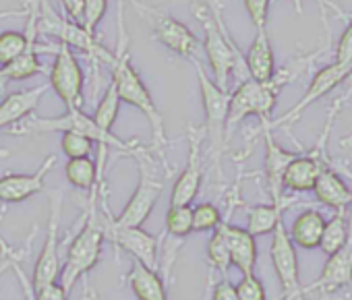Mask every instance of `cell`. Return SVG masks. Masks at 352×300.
I'll use <instances>...</instances> for the list:
<instances>
[{
  "mask_svg": "<svg viewBox=\"0 0 352 300\" xmlns=\"http://www.w3.org/2000/svg\"><path fill=\"white\" fill-rule=\"evenodd\" d=\"M110 81L116 87V93L120 102L137 108L149 122L153 132V147L162 149L166 145V128H164V116L160 108L155 106L151 91L143 83L141 75L131 62L129 54V34L124 27V0H118V46L114 52V58L110 62Z\"/></svg>",
  "mask_w": 352,
  "mask_h": 300,
  "instance_id": "1",
  "label": "cell"
},
{
  "mask_svg": "<svg viewBox=\"0 0 352 300\" xmlns=\"http://www.w3.org/2000/svg\"><path fill=\"white\" fill-rule=\"evenodd\" d=\"M195 15L204 25V52L212 69L214 83L228 89L232 77H236L239 83L247 81L249 73L245 67V54L232 42L224 25L220 0H195Z\"/></svg>",
  "mask_w": 352,
  "mask_h": 300,
  "instance_id": "2",
  "label": "cell"
},
{
  "mask_svg": "<svg viewBox=\"0 0 352 300\" xmlns=\"http://www.w3.org/2000/svg\"><path fill=\"white\" fill-rule=\"evenodd\" d=\"M98 195H100V187H96L89 193L85 222L77 232V236L71 240L65 263L60 267L58 281L67 294H71L73 286L83 275H87L102 257V242L106 238V232H104V218H100V209H98Z\"/></svg>",
  "mask_w": 352,
  "mask_h": 300,
  "instance_id": "3",
  "label": "cell"
},
{
  "mask_svg": "<svg viewBox=\"0 0 352 300\" xmlns=\"http://www.w3.org/2000/svg\"><path fill=\"white\" fill-rule=\"evenodd\" d=\"M13 135H42V132H77L87 139H91L96 145H102L106 149L114 147L122 154H133L137 149V141H122L114 132L102 130L91 116H87L83 110H67L60 116H28L19 124L11 128Z\"/></svg>",
  "mask_w": 352,
  "mask_h": 300,
  "instance_id": "4",
  "label": "cell"
},
{
  "mask_svg": "<svg viewBox=\"0 0 352 300\" xmlns=\"http://www.w3.org/2000/svg\"><path fill=\"white\" fill-rule=\"evenodd\" d=\"M288 83H292V81L284 69L276 71V75L267 83H257L253 79L239 83V87L234 91H230L228 118H226V139L249 116H257L261 124L270 122L272 112H274L276 102H278V95Z\"/></svg>",
  "mask_w": 352,
  "mask_h": 300,
  "instance_id": "5",
  "label": "cell"
},
{
  "mask_svg": "<svg viewBox=\"0 0 352 300\" xmlns=\"http://www.w3.org/2000/svg\"><path fill=\"white\" fill-rule=\"evenodd\" d=\"M131 156L137 160V166H139V185L133 191L126 205L122 207V211L118 214V218H112V220L116 226L141 228L143 222L151 216L155 203L160 201L164 193V181L157 176V168L143 147H137Z\"/></svg>",
  "mask_w": 352,
  "mask_h": 300,
  "instance_id": "6",
  "label": "cell"
},
{
  "mask_svg": "<svg viewBox=\"0 0 352 300\" xmlns=\"http://www.w3.org/2000/svg\"><path fill=\"white\" fill-rule=\"evenodd\" d=\"M195 67V75L199 81L201 91V104L206 112V137L210 143V154L214 164L220 168V158L226 147V118H228V104H230V91L222 89L214 83V79L204 69L201 60L191 62Z\"/></svg>",
  "mask_w": 352,
  "mask_h": 300,
  "instance_id": "7",
  "label": "cell"
},
{
  "mask_svg": "<svg viewBox=\"0 0 352 300\" xmlns=\"http://www.w3.org/2000/svg\"><path fill=\"white\" fill-rule=\"evenodd\" d=\"M129 3L149 21L151 34L153 38L166 46L170 52L179 54L187 60H199V52H201V42L197 40V36L176 17H172L170 13H166L164 9L145 5L141 0H129Z\"/></svg>",
  "mask_w": 352,
  "mask_h": 300,
  "instance_id": "8",
  "label": "cell"
},
{
  "mask_svg": "<svg viewBox=\"0 0 352 300\" xmlns=\"http://www.w3.org/2000/svg\"><path fill=\"white\" fill-rule=\"evenodd\" d=\"M38 34L52 36L58 44H67L69 48H79L87 52L91 58H100L104 62H112L114 52H108L102 44H98L96 36L87 34L79 23L69 21L67 17L56 15L44 0H40V15H38Z\"/></svg>",
  "mask_w": 352,
  "mask_h": 300,
  "instance_id": "9",
  "label": "cell"
},
{
  "mask_svg": "<svg viewBox=\"0 0 352 300\" xmlns=\"http://www.w3.org/2000/svg\"><path fill=\"white\" fill-rule=\"evenodd\" d=\"M50 87L60 97L67 110H81L85 73L73 48H69L67 44H58L54 48V62L50 69Z\"/></svg>",
  "mask_w": 352,
  "mask_h": 300,
  "instance_id": "10",
  "label": "cell"
},
{
  "mask_svg": "<svg viewBox=\"0 0 352 300\" xmlns=\"http://www.w3.org/2000/svg\"><path fill=\"white\" fill-rule=\"evenodd\" d=\"M272 265L276 271V277L282 286L284 300H300L305 296L300 286V267H298V255L296 246L292 244L288 236V228L284 226V220L276 226L272 232V246H270Z\"/></svg>",
  "mask_w": 352,
  "mask_h": 300,
  "instance_id": "11",
  "label": "cell"
},
{
  "mask_svg": "<svg viewBox=\"0 0 352 300\" xmlns=\"http://www.w3.org/2000/svg\"><path fill=\"white\" fill-rule=\"evenodd\" d=\"M350 77H352V65L331 62V65L319 69V71L313 75V79H311V83H309L305 95H302L288 112H284L280 118L270 120L267 126L274 130V128H286V126L294 124V122L302 116V112H305L307 108H311L315 102H319L323 95H327L329 91H333L338 85H342V83H344L346 79H350Z\"/></svg>",
  "mask_w": 352,
  "mask_h": 300,
  "instance_id": "12",
  "label": "cell"
},
{
  "mask_svg": "<svg viewBox=\"0 0 352 300\" xmlns=\"http://www.w3.org/2000/svg\"><path fill=\"white\" fill-rule=\"evenodd\" d=\"M60 207H63V193L54 191L48 201V226H46V238L42 242L40 257L36 261L34 269V288H40L50 281H58L60 275Z\"/></svg>",
  "mask_w": 352,
  "mask_h": 300,
  "instance_id": "13",
  "label": "cell"
},
{
  "mask_svg": "<svg viewBox=\"0 0 352 300\" xmlns=\"http://www.w3.org/2000/svg\"><path fill=\"white\" fill-rule=\"evenodd\" d=\"M352 284V214H350V232L346 242L327 257L319 277L311 284L305 286L302 292H317L321 298H329L346 288H350Z\"/></svg>",
  "mask_w": 352,
  "mask_h": 300,
  "instance_id": "14",
  "label": "cell"
},
{
  "mask_svg": "<svg viewBox=\"0 0 352 300\" xmlns=\"http://www.w3.org/2000/svg\"><path fill=\"white\" fill-rule=\"evenodd\" d=\"M104 232L106 236L124 253H129L133 257V261L149 267V269H157V238L151 236L149 232H145L143 228H124V226H116L112 216L104 214Z\"/></svg>",
  "mask_w": 352,
  "mask_h": 300,
  "instance_id": "15",
  "label": "cell"
},
{
  "mask_svg": "<svg viewBox=\"0 0 352 300\" xmlns=\"http://www.w3.org/2000/svg\"><path fill=\"white\" fill-rule=\"evenodd\" d=\"M189 158L187 166L181 172V176L174 181L172 193H170V205H191L195 197L199 195L201 183H204V164H201V141L204 132L195 126H189Z\"/></svg>",
  "mask_w": 352,
  "mask_h": 300,
  "instance_id": "16",
  "label": "cell"
},
{
  "mask_svg": "<svg viewBox=\"0 0 352 300\" xmlns=\"http://www.w3.org/2000/svg\"><path fill=\"white\" fill-rule=\"evenodd\" d=\"M56 166V156L50 154L38 166L36 172L30 174H5L0 176V203H23L30 197L44 191L48 172Z\"/></svg>",
  "mask_w": 352,
  "mask_h": 300,
  "instance_id": "17",
  "label": "cell"
},
{
  "mask_svg": "<svg viewBox=\"0 0 352 300\" xmlns=\"http://www.w3.org/2000/svg\"><path fill=\"white\" fill-rule=\"evenodd\" d=\"M261 130H263V139H265V185H267V191H270V197L274 203L282 201L284 195H282V176H284V170L288 168V164L298 156L296 152H288V149L280 147L272 135V128L267 126V122L261 124Z\"/></svg>",
  "mask_w": 352,
  "mask_h": 300,
  "instance_id": "18",
  "label": "cell"
},
{
  "mask_svg": "<svg viewBox=\"0 0 352 300\" xmlns=\"http://www.w3.org/2000/svg\"><path fill=\"white\" fill-rule=\"evenodd\" d=\"M327 166V156H319L313 149L305 156H296L282 176V189L290 193H309L315 187L317 176Z\"/></svg>",
  "mask_w": 352,
  "mask_h": 300,
  "instance_id": "19",
  "label": "cell"
},
{
  "mask_svg": "<svg viewBox=\"0 0 352 300\" xmlns=\"http://www.w3.org/2000/svg\"><path fill=\"white\" fill-rule=\"evenodd\" d=\"M224 234L228 242V253H230V265L236 267L243 275L255 273L257 267V240L255 236L241 226H232L228 220L224 222Z\"/></svg>",
  "mask_w": 352,
  "mask_h": 300,
  "instance_id": "20",
  "label": "cell"
},
{
  "mask_svg": "<svg viewBox=\"0 0 352 300\" xmlns=\"http://www.w3.org/2000/svg\"><path fill=\"white\" fill-rule=\"evenodd\" d=\"M48 89H50V85H38L32 89L9 93L3 102H0V130L15 126L21 120H25L28 116H32L38 110V106Z\"/></svg>",
  "mask_w": 352,
  "mask_h": 300,
  "instance_id": "21",
  "label": "cell"
},
{
  "mask_svg": "<svg viewBox=\"0 0 352 300\" xmlns=\"http://www.w3.org/2000/svg\"><path fill=\"white\" fill-rule=\"evenodd\" d=\"M245 67L249 79L257 83H267L276 75V56L267 36V30H255V38L245 54Z\"/></svg>",
  "mask_w": 352,
  "mask_h": 300,
  "instance_id": "22",
  "label": "cell"
},
{
  "mask_svg": "<svg viewBox=\"0 0 352 300\" xmlns=\"http://www.w3.org/2000/svg\"><path fill=\"white\" fill-rule=\"evenodd\" d=\"M313 193L317 197V201L333 211L338 209H348L352 205V191L346 185V181L331 168L325 166L321 170V174L315 181Z\"/></svg>",
  "mask_w": 352,
  "mask_h": 300,
  "instance_id": "23",
  "label": "cell"
},
{
  "mask_svg": "<svg viewBox=\"0 0 352 300\" xmlns=\"http://www.w3.org/2000/svg\"><path fill=\"white\" fill-rule=\"evenodd\" d=\"M323 228H325V216L319 209H305L294 218L288 236L296 249L313 251L319 249Z\"/></svg>",
  "mask_w": 352,
  "mask_h": 300,
  "instance_id": "24",
  "label": "cell"
},
{
  "mask_svg": "<svg viewBox=\"0 0 352 300\" xmlns=\"http://www.w3.org/2000/svg\"><path fill=\"white\" fill-rule=\"evenodd\" d=\"M126 281L137 300H170L164 279L160 277L157 269H149V267L133 261Z\"/></svg>",
  "mask_w": 352,
  "mask_h": 300,
  "instance_id": "25",
  "label": "cell"
},
{
  "mask_svg": "<svg viewBox=\"0 0 352 300\" xmlns=\"http://www.w3.org/2000/svg\"><path fill=\"white\" fill-rule=\"evenodd\" d=\"M294 205L292 199H282L278 203H261V205H253L249 207V216H247V230L257 238V236H265L272 234L276 230V226L284 220V211Z\"/></svg>",
  "mask_w": 352,
  "mask_h": 300,
  "instance_id": "26",
  "label": "cell"
},
{
  "mask_svg": "<svg viewBox=\"0 0 352 300\" xmlns=\"http://www.w3.org/2000/svg\"><path fill=\"white\" fill-rule=\"evenodd\" d=\"M65 176L71 187L79 191H87V193H91L96 187L102 185V174L98 170V164L91 158L69 160L65 166Z\"/></svg>",
  "mask_w": 352,
  "mask_h": 300,
  "instance_id": "27",
  "label": "cell"
},
{
  "mask_svg": "<svg viewBox=\"0 0 352 300\" xmlns=\"http://www.w3.org/2000/svg\"><path fill=\"white\" fill-rule=\"evenodd\" d=\"M348 232H350V214H348V209H338L329 220H325L319 251L327 257L333 255L346 242Z\"/></svg>",
  "mask_w": 352,
  "mask_h": 300,
  "instance_id": "28",
  "label": "cell"
},
{
  "mask_svg": "<svg viewBox=\"0 0 352 300\" xmlns=\"http://www.w3.org/2000/svg\"><path fill=\"white\" fill-rule=\"evenodd\" d=\"M120 97H118V93H116V87H114V83L110 81L108 83V87H106V91H104V95H102V100H100V104L96 106V112H94V122L102 128V130H106V132H112V126H114V122H116V118H118V110H120Z\"/></svg>",
  "mask_w": 352,
  "mask_h": 300,
  "instance_id": "29",
  "label": "cell"
},
{
  "mask_svg": "<svg viewBox=\"0 0 352 300\" xmlns=\"http://www.w3.org/2000/svg\"><path fill=\"white\" fill-rule=\"evenodd\" d=\"M208 263L212 269L220 271L224 277L228 275L230 265V253H228V242H226V234H224V222L212 232L210 240H208Z\"/></svg>",
  "mask_w": 352,
  "mask_h": 300,
  "instance_id": "30",
  "label": "cell"
},
{
  "mask_svg": "<svg viewBox=\"0 0 352 300\" xmlns=\"http://www.w3.org/2000/svg\"><path fill=\"white\" fill-rule=\"evenodd\" d=\"M166 232L174 238H187L193 232V207L170 205L166 211Z\"/></svg>",
  "mask_w": 352,
  "mask_h": 300,
  "instance_id": "31",
  "label": "cell"
},
{
  "mask_svg": "<svg viewBox=\"0 0 352 300\" xmlns=\"http://www.w3.org/2000/svg\"><path fill=\"white\" fill-rule=\"evenodd\" d=\"M28 46V36L23 32H3L0 34V69L9 67Z\"/></svg>",
  "mask_w": 352,
  "mask_h": 300,
  "instance_id": "32",
  "label": "cell"
},
{
  "mask_svg": "<svg viewBox=\"0 0 352 300\" xmlns=\"http://www.w3.org/2000/svg\"><path fill=\"white\" fill-rule=\"evenodd\" d=\"M222 222L224 220L218 205L204 201L193 207V232H214Z\"/></svg>",
  "mask_w": 352,
  "mask_h": 300,
  "instance_id": "33",
  "label": "cell"
},
{
  "mask_svg": "<svg viewBox=\"0 0 352 300\" xmlns=\"http://www.w3.org/2000/svg\"><path fill=\"white\" fill-rule=\"evenodd\" d=\"M94 147H96V143L91 139L77 135V132H63V137H60V149L69 160L91 158Z\"/></svg>",
  "mask_w": 352,
  "mask_h": 300,
  "instance_id": "34",
  "label": "cell"
},
{
  "mask_svg": "<svg viewBox=\"0 0 352 300\" xmlns=\"http://www.w3.org/2000/svg\"><path fill=\"white\" fill-rule=\"evenodd\" d=\"M108 11V0H85V7H83V17H81V27L96 36V30L102 21V17Z\"/></svg>",
  "mask_w": 352,
  "mask_h": 300,
  "instance_id": "35",
  "label": "cell"
},
{
  "mask_svg": "<svg viewBox=\"0 0 352 300\" xmlns=\"http://www.w3.org/2000/svg\"><path fill=\"white\" fill-rule=\"evenodd\" d=\"M234 288H236L239 300H267L265 286H263V281L255 273L243 275L241 281Z\"/></svg>",
  "mask_w": 352,
  "mask_h": 300,
  "instance_id": "36",
  "label": "cell"
},
{
  "mask_svg": "<svg viewBox=\"0 0 352 300\" xmlns=\"http://www.w3.org/2000/svg\"><path fill=\"white\" fill-rule=\"evenodd\" d=\"M245 9L249 13V19L255 30H267V17H270V0H243Z\"/></svg>",
  "mask_w": 352,
  "mask_h": 300,
  "instance_id": "37",
  "label": "cell"
},
{
  "mask_svg": "<svg viewBox=\"0 0 352 300\" xmlns=\"http://www.w3.org/2000/svg\"><path fill=\"white\" fill-rule=\"evenodd\" d=\"M333 62L352 65V17H350V21H348V27L344 30V34H342L340 40H338Z\"/></svg>",
  "mask_w": 352,
  "mask_h": 300,
  "instance_id": "38",
  "label": "cell"
},
{
  "mask_svg": "<svg viewBox=\"0 0 352 300\" xmlns=\"http://www.w3.org/2000/svg\"><path fill=\"white\" fill-rule=\"evenodd\" d=\"M67 292L60 286V281H50L40 288H34V298L32 300H67Z\"/></svg>",
  "mask_w": 352,
  "mask_h": 300,
  "instance_id": "39",
  "label": "cell"
},
{
  "mask_svg": "<svg viewBox=\"0 0 352 300\" xmlns=\"http://www.w3.org/2000/svg\"><path fill=\"white\" fill-rule=\"evenodd\" d=\"M65 17L73 23L81 25V17H83V7H85V0H60Z\"/></svg>",
  "mask_w": 352,
  "mask_h": 300,
  "instance_id": "40",
  "label": "cell"
},
{
  "mask_svg": "<svg viewBox=\"0 0 352 300\" xmlns=\"http://www.w3.org/2000/svg\"><path fill=\"white\" fill-rule=\"evenodd\" d=\"M212 300H239L234 284H232V281H228V277L220 279V281L214 286Z\"/></svg>",
  "mask_w": 352,
  "mask_h": 300,
  "instance_id": "41",
  "label": "cell"
},
{
  "mask_svg": "<svg viewBox=\"0 0 352 300\" xmlns=\"http://www.w3.org/2000/svg\"><path fill=\"white\" fill-rule=\"evenodd\" d=\"M15 255H17V251L13 246H9L7 240L0 236V277H3L11 269V263H13Z\"/></svg>",
  "mask_w": 352,
  "mask_h": 300,
  "instance_id": "42",
  "label": "cell"
},
{
  "mask_svg": "<svg viewBox=\"0 0 352 300\" xmlns=\"http://www.w3.org/2000/svg\"><path fill=\"white\" fill-rule=\"evenodd\" d=\"M28 7L23 5L21 9H11V11H0V19H11V17H25Z\"/></svg>",
  "mask_w": 352,
  "mask_h": 300,
  "instance_id": "43",
  "label": "cell"
},
{
  "mask_svg": "<svg viewBox=\"0 0 352 300\" xmlns=\"http://www.w3.org/2000/svg\"><path fill=\"white\" fill-rule=\"evenodd\" d=\"M7 85H9V81H7V77L3 75V71H0V95H3V93L7 91Z\"/></svg>",
  "mask_w": 352,
  "mask_h": 300,
  "instance_id": "44",
  "label": "cell"
},
{
  "mask_svg": "<svg viewBox=\"0 0 352 300\" xmlns=\"http://www.w3.org/2000/svg\"><path fill=\"white\" fill-rule=\"evenodd\" d=\"M350 79H352V77H350ZM350 95H352V85H350V87H348V91H346V93H344V95L340 97V100H342V104H346V100H348Z\"/></svg>",
  "mask_w": 352,
  "mask_h": 300,
  "instance_id": "45",
  "label": "cell"
},
{
  "mask_svg": "<svg viewBox=\"0 0 352 300\" xmlns=\"http://www.w3.org/2000/svg\"><path fill=\"white\" fill-rule=\"evenodd\" d=\"M83 300H100V298H98V296H96V294L91 292V294H89V296H85Z\"/></svg>",
  "mask_w": 352,
  "mask_h": 300,
  "instance_id": "46",
  "label": "cell"
},
{
  "mask_svg": "<svg viewBox=\"0 0 352 300\" xmlns=\"http://www.w3.org/2000/svg\"><path fill=\"white\" fill-rule=\"evenodd\" d=\"M7 156H9L7 149H0V158H7Z\"/></svg>",
  "mask_w": 352,
  "mask_h": 300,
  "instance_id": "47",
  "label": "cell"
},
{
  "mask_svg": "<svg viewBox=\"0 0 352 300\" xmlns=\"http://www.w3.org/2000/svg\"><path fill=\"white\" fill-rule=\"evenodd\" d=\"M294 5H296V11L300 13V0H294Z\"/></svg>",
  "mask_w": 352,
  "mask_h": 300,
  "instance_id": "48",
  "label": "cell"
},
{
  "mask_svg": "<svg viewBox=\"0 0 352 300\" xmlns=\"http://www.w3.org/2000/svg\"><path fill=\"white\" fill-rule=\"evenodd\" d=\"M280 300H284V298H280Z\"/></svg>",
  "mask_w": 352,
  "mask_h": 300,
  "instance_id": "49",
  "label": "cell"
},
{
  "mask_svg": "<svg viewBox=\"0 0 352 300\" xmlns=\"http://www.w3.org/2000/svg\"><path fill=\"white\" fill-rule=\"evenodd\" d=\"M321 3H323V0H321Z\"/></svg>",
  "mask_w": 352,
  "mask_h": 300,
  "instance_id": "50",
  "label": "cell"
}]
</instances>
